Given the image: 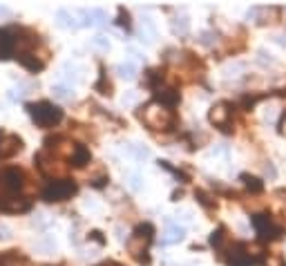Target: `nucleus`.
<instances>
[{
    "mask_svg": "<svg viewBox=\"0 0 286 266\" xmlns=\"http://www.w3.org/2000/svg\"><path fill=\"white\" fill-rule=\"evenodd\" d=\"M139 119H141L150 130H173L177 123L173 110H168L163 103H157V101L145 103V105L139 110Z\"/></svg>",
    "mask_w": 286,
    "mask_h": 266,
    "instance_id": "1",
    "label": "nucleus"
},
{
    "mask_svg": "<svg viewBox=\"0 0 286 266\" xmlns=\"http://www.w3.org/2000/svg\"><path fill=\"white\" fill-rule=\"evenodd\" d=\"M27 112H29V117L34 119V123L40 125V128H51V125L63 121V110L59 105H54V103H49V101L29 103Z\"/></svg>",
    "mask_w": 286,
    "mask_h": 266,
    "instance_id": "2",
    "label": "nucleus"
},
{
    "mask_svg": "<svg viewBox=\"0 0 286 266\" xmlns=\"http://www.w3.org/2000/svg\"><path fill=\"white\" fill-rule=\"evenodd\" d=\"M152 233H154V228L150 226V224H143V226H139L137 231L132 233V237L128 239V250L139 262L148 264V255L145 253H148V244H150V239H152Z\"/></svg>",
    "mask_w": 286,
    "mask_h": 266,
    "instance_id": "3",
    "label": "nucleus"
},
{
    "mask_svg": "<svg viewBox=\"0 0 286 266\" xmlns=\"http://www.w3.org/2000/svg\"><path fill=\"white\" fill-rule=\"evenodd\" d=\"M76 192V184L70 179H54L45 186L43 199L45 201H65Z\"/></svg>",
    "mask_w": 286,
    "mask_h": 266,
    "instance_id": "4",
    "label": "nucleus"
},
{
    "mask_svg": "<svg viewBox=\"0 0 286 266\" xmlns=\"http://www.w3.org/2000/svg\"><path fill=\"white\" fill-rule=\"evenodd\" d=\"M253 226H255V231H257V235L264 239V242H273V239H279L282 237V226L279 224H275V219L270 217V215H255L253 219Z\"/></svg>",
    "mask_w": 286,
    "mask_h": 266,
    "instance_id": "5",
    "label": "nucleus"
},
{
    "mask_svg": "<svg viewBox=\"0 0 286 266\" xmlns=\"http://www.w3.org/2000/svg\"><path fill=\"white\" fill-rule=\"evenodd\" d=\"M208 119H210V123H212V125H217V128L228 130V125H231V121H233L231 103H226V101L215 103V105L210 108V114H208Z\"/></svg>",
    "mask_w": 286,
    "mask_h": 266,
    "instance_id": "6",
    "label": "nucleus"
},
{
    "mask_svg": "<svg viewBox=\"0 0 286 266\" xmlns=\"http://www.w3.org/2000/svg\"><path fill=\"white\" fill-rule=\"evenodd\" d=\"M23 186V172L16 168H7L0 172V192L3 195H12Z\"/></svg>",
    "mask_w": 286,
    "mask_h": 266,
    "instance_id": "7",
    "label": "nucleus"
},
{
    "mask_svg": "<svg viewBox=\"0 0 286 266\" xmlns=\"http://www.w3.org/2000/svg\"><path fill=\"white\" fill-rule=\"evenodd\" d=\"M20 150H23V139L16 137V134L0 132V159L14 156L16 152H20Z\"/></svg>",
    "mask_w": 286,
    "mask_h": 266,
    "instance_id": "8",
    "label": "nucleus"
},
{
    "mask_svg": "<svg viewBox=\"0 0 286 266\" xmlns=\"http://www.w3.org/2000/svg\"><path fill=\"white\" fill-rule=\"evenodd\" d=\"M70 159H72V166H76V168H83L85 164H90V150H87L85 145H76L74 154H72Z\"/></svg>",
    "mask_w": 286,
    "mask_h": 266,
    "instance_id": "9",
    "label": "nucleus"
},
{
    "mask_svg": "<svg viewBox=\"0 0 286 266\" xmlns=\"http://www.w3.org/2000/svg\"><path fill=\"white\" fill-rule=\"evenodd\" d=\"M186 237V231L181 226H175L173 222H168V231H165V239L163 242L165 244H177V242H181V239Z\"/></svg>",
    "mask_w": 286,
    "mask_h": 266,
    "instance_id": "10",
    "label": "nucleus"
},
{
    "mask_svg": "<svg viewBox=\"0 0 286 266\" xmlns=\"http://www.w3.org/2000/svg\"><path fill=\"white\" fill-rule=\"evenodd\" d=\"M7 31H0V59H7L14 49V43H16L14 38H7Z\"/></svg>",
    "mask_w": 286,
    "mask_h": 266,
    "instance_id": "11",
    "label": "nucleus"
},
{
    "mask_svg": "<svg viewBox=\"0 0 286 266\" xmlns=\"http://www.w3.org/2000/svg\"><path fill=\"white\" fill-rule=\"evenodd\" d=\"M226 242H228V231H226V228H219L217 233H212L210 244L219 250V253H223V244H226Z\"/></svg>",
    "mask_w": 286,
    "mask_h": 266,
    "instance_id": "12",
    "label": "nucleus"
},
{
    "mask_svg": "<svg viewBox=\"0 0 286 266\" xmlns=\"http://www.w3.org/2000/svg\"><path fill=\"white\" fill-rule=\"evenodd\" d=\"M117 72L123 78H134V76H137V65H134L132 61H126V63H121V65L117 67Z\"/></svg>",
    "mask_w": 286,
    "mask_h": 266,
    "instance_id": "13",
    "label": "nucleus"
},
{
    "mask_svg": "<svg viewBox=\"0 0 286 266\" xmlns=\"http://www.w3.org/2000/svg\"><path fill=\"white\" fill-rule=\"evenodd\" d=\"M242 181L246 184L248 190H253V192H262L264 190V184L257 179V177H251V175H242Z\"/></svg>",
    "mask_w": 286,
    "mask_h": 266,
    "instance_id": "14",
    "label": "nucleus"
},
{
    "mask_svg": "<svg viewBox=\"0 0 286 266\" xmlns=\"http://www.w3.org/2000/svg\"><path fill=\"white\" fill-rule=\"evenodd\" d=\"M96 92L105 94V96H110V94H112V83L105 78V74H101V78H98V83H96Z\"/></svg>",
    "mask_w": 286,
    "mask_h": 266,
    "instance_id": "15",
    "label": "nucleus"
},
{
    "mask_svg": "<svg viewBox=\"0 0 286 266\" xmlns=\"http://www.w3.org/2000/svg\"><path fill=\"white\" fill-rule=\"evenodd\" d=\"M188 27H190V23H188V18H186V16L177 18L175 25H173V29L177 31V34H186V31H188Z\"/></svg>",
    "mask_w": 286,
    "mask_h": 266,
    "instance_id": "16",
    "label": "nucleus"
},
{
    "mask_svg": "<svg viewBox=\"0 0 286 266\" xmlns=\"http://www.w3.org/2000/svg\"><path fill=\"white\" fill-rule=\"evenodd\" d=\"M51 92H54V96H59V98H72L74 96V92H70V87H65V85H54Z\"/></svg>",
    "mask_w": 286,
    "mask_h": 266,
    "instance_id": "17",
    "label": "nucleus"
},
{
    "mask_svg": "<svg viewBox=\"0 0 286 266\" xmlns=\"http://www.w3.org/2000/svg\"><path fill=\"white\" fill-rule=\"evenodd\" d=\"M90 18H94V20H92V23L103 25V23H105V18H107V16H105V12H103V9H92V12H90Z\"/></svg>",
    "mask_w": 286,
    "mask_h": 266,
    "instance_id": "18",
    "label": "nucleus"
},
{
    "mask_svg": "<svg viewBox=\"0 0 286 266\" xmlns=\"http://www.w3.org/2000/svg\"><path fill=\"white\" fill-rule=\"evenodd\" d=\"M130 152H132L137 159H145V156H150V152H148V148H137V143L134 145H130Z\"/></svg>",
    "mask_w": 286,
    "mask_h": 266,
    "instance_id": "19",
    "label": "nucleus"
},
{
    "mask_svg": "<svg viewBox=\"0 0 286 266\" xmlns=\"http://www.w3.org/2000/svg\"><path fill=\"white\" fill-rule=\"evenodd\" d=\"M92 45L98 47V49H110V40H107L105 36H96V38L92 40Z\"/></svg>",
    "mask_w": 286,
    "mask_h": 266,
    "instance_id": "20",
    "label": "nucleus"
},
{
    "mask_svg": "<svg viewBox=\"0 0 286 266\" xmlns=\"http://www.w3.org/2000/svg\"><path fill=\"white\" fill-rule=\"evenodd\" d=\"M59 18H61V25H63V27H74V20H70V14L65 12V9H61L59 12Z\"/></svg>",
    "mask_w": 286,
    "mask_h": 266,
    "instance_id": "21",
    "label": "nucleus"
},
{
    "mask_svg": "<svg viewBox=\"0 0 286 266\" xmlns=\"http://www.w3.org/2000/svg\"><path fill=\"white\" fill-rule=\"evenodd\" d=\"M119 25H123V27H130V14L128 12H119Z\"/></svg>",
    "mask_w": 286,
    "mask_h": 266,
    "instance_id": "22",
    "label": "nucleus"
},
{
    "mask_svg": "<svg viewBox=\"0 0 286 266\" xmlns=\"http://www.w3.org/2000/svg\"><path fill=\"white\" fill-rule=\"evenodd\" d=\"M130 186H132L134 190H139V188H141V184H139V177H137V175L130 177Z\"/></svg>",
    "mask_w": 286,
    "mask_h": 266,
    "instance_id": "23",
    "label": "nucleus"
},
{
    "mask_svg": "<svg viewBox=\"0 0 286 266\" xmlns=\"http://www.w3.org/2000/svg\"><path fill=\"white\" fill-rule=\"evenodd\" d=\"M98 266H123V264H119V262H103V264H98Z\"/></svg>",
    "mask_w": 286,
    "mask_h": 266,
    "instance_id": "24",
    "label": "nucleus"
},
{
    "mask_svg": "<svg viewBox=\"0 0 286 266\" xmlns=\"http://www.w3.org/2000/svg\"><path fill=\"white\" fill-rule=\"evenodd\" d=\"M0 16H9V9L7 7H0Z\"/></svg>",
    "mask_w": 286,
    "mask_h": 266,
    "instance_id": "25",
    "label": "nucleus"
}]
</instances>
